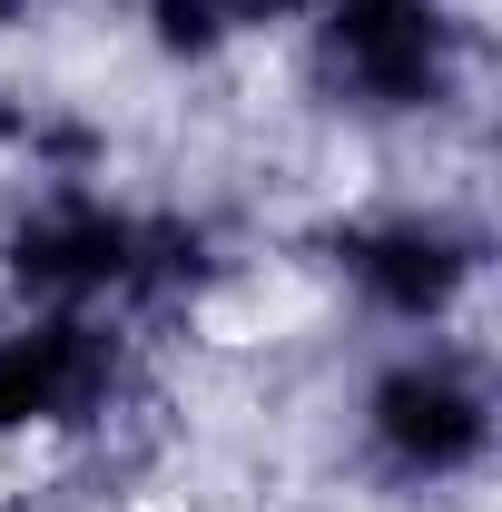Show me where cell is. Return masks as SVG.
I'll return each instance as SVG.
<instances>
[{
	"instance_id": "7a4b0ae2",
	"label": "cell",
	"mask_w": 502,
	"mask_h": 512,
	"mask_svg": "<svg viewBox=\"0 0 502 512\" xmlns=\"http://www.w3.org/2000/svg\"><path fill=\"white\" fill-rule=\"evenodd\" d=\"M384 434L404 453H424V463H443V453H463L483 424H473V404L453 394V384H394L384 394Z\"/></svg>"
},
{
	"instance_id": "6da1fadb",
	"label": "cell",
	"mask_w": 502,
	"mask_h": 512,
	"mask_svg": "<svg viewBox=\"0 0 502 512\" xmlns=\"http://www.w3.org/2000/svg\"><path fill=\"white\" fill-rule=\"evenodd\" d=\"M345 50L365 60V79L414 89L434 69V20H424V0H355L345 10Z\"/></svg>"
},
{
	"instance_id": "3957f363",
	"label": "cell",
	"mask_w": 502,
	"mask_h": 512,
	"mask_svg": "<svg viewBox=\"0 0 502 512\" xmlns=\"http://www.w3.org/2000/svg\"><path fill=\"white\" fill-rule=\"evenodd\" d=\"M69 335H20V345H0V424H30V414H50L69 384Z\"/></svg>"
}]
</instances>
